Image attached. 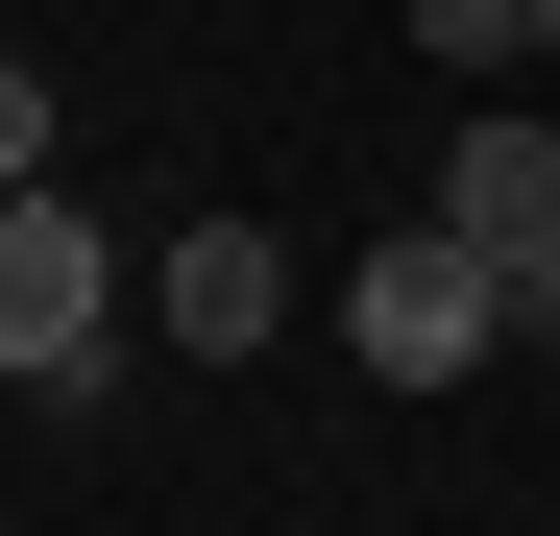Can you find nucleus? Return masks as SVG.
Returning <instances> with one entry per match:
<instances>
[{
    "mask_svg": "<svg viewBox=\"0 0 560 536\" xmlns=\"http://www.w3.org/2000/svg\"><path fill=\"white\" fill-rule=\"evenodd\" d=\"M341 341H365L390 391H463V366L512 341V293H488V244H463V220H415V244H365V293H341Z\"/></svg>",
    "mask_w": 560,
    "mask_h": 536,
    "instance_id": "obj_1",
    "label": "nucleus"
},
{
    "mask_svg": "<svg viewBox=\"0 0 560 536\" xmlns=\"http://www.w3.org/2000/svg\"><path fill=\"white\" fill-rule=\"evenodd\" d=\"M98 317H122V268L73 196H0V391H98Z\"/></svg>",
    "mask_w": 560,
    "mask_h": 536,
    "instance_id": "obj_2",
    "label": "nucleus"
},
{
    "mask_svg": "<svg viewBox=\"0 0 560 536\" xmlns=\"http://www.w3.org/2000/svg\"><path fill=\"white\" fill-rule=\"evenodd\" d=\"M147 317H171V341H196V366H244V341H268V317H293V244H268V220H196V244H171V268H147Z\"/></svg>",
    "mask_w": 560,
    "mask_h": 536,
    "instance_id": "obj_3",
    "label": "nucleus"
},
{
    "mask_svg": "<svg viewBox=\"0 0 560 536\" xmlns=\"http://www.w3.org/2000/svg\"><path fill=\"white\" fill-rule=\"evenodd\" d=\"M439 220H463V244H488V268H536V244H560V147H536V123L488 98V123H463V147H439Z\"/></svg>",
    "mask_w": 560,
    "mask_h": 536,
    "instance_id": "obj_4",
    "label": "nucleus"
},
{
    "mask_svg": "<svg viewBox=\"0 0 560 536\" xmlns=\"http://www.w3.org/2000/svg\"><path fill=\"white\" fill-rule=\"evenodd\" d=\"M415 49H439V73H512V49H536V0H415Z\"/></svg>",
    "mask_w": 560,
    "mask_h": 536,
    "instance_id": "obj_5",
    "label": "nucleus"
},
{
    "mask_svg": "<svg viewBox=\"0 0 560 536\" xmlns=\"http://www.w3.org/2000/svg\"><path fill=\"white\" fill-rule=\"evenodd\" d=\"M25 147H49V73H25V49H0V196H25Z\"/></svg>",
    "mask_w": 560,
    "mask_h": 536,
    "instance_id": "obj_6",
    "label": "nucleus"
},
{
    "mask_svg": "<svg viewBox=\"0 0 560 536\" xmlns=\"http://www.w3.org/2000/svg\"><path fill=\"white\" fill-rule=\"evenodd\" d=\"M488 293H512V341H560V244H536V268H488Z\"/></svg>",
    "mask_w": 560,
    "mask_h": 536,
    "instance_id": "obj_7",
    "label": "nucleus"
},
{
    "mask_svg": "<svg viewBox=\"0 0 560 536\" xmlns=\"http://www.w3.org/2000/svg\"><path fill=\"white\" fill-rule=\"evenodd\" d=\"M536 49H560V0H536Z\"/></svg>",
    "mask_w": 560,
    "mask_h": 536,
    "instance_id": "obj_8",
    "label": "nucleus"
}]
</instances>
